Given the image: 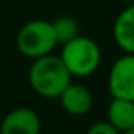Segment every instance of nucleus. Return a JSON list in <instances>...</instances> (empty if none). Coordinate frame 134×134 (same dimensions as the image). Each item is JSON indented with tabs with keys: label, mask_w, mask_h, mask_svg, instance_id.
Segmentation results:
<instances>
[{
	"label": "nucleus",
	"mask_w": 134,
	"mask_h": 134,
	"mask_svg": "<svg viewBox=\"0 0 134 134\" xmlns=\"http://www.w3.org/2000/svg\"><path fill=\"white\" fill-rule=\"evenodd\" d=\"M71 77L62 58L52 54L33 60L29 71L33 92L43 98H60L71 84Z\"/></svg>",
	"instance_id": "obj_1"
},
{
	"label": "nucleus",
	"mask_w": 134,
	"mask_h": 134,
	"mask_svg": "<svg viewBox=\"0 0 134 134\" xmlns=\"http://www.w3.org/2000/svg\"><path fill=\"white\" fill-rule=\"evenodd\" d=\"M57 44L58 41L54 25L46 19H33L27 22L21 27L16 36V46L19 52L33 60L51 55Z\"/></svg>",
	"instance_id": "obj_2"
},
{
	"label": "nucleus",
	"mask_w": 134,
	"mask_h": 134,
	"mask_svg": "<svg viewBox=\"0 0 134 134\" xmlns=\"http://www.w3.org/2000/svg\"><path fill=\"white\" fill-rule=\"evenodd\" d=\"M60 58L71 76L85 77L98 70L101 63V49L92 38L81 35L63 44Z\"/></svg>",
	"instance_id": "obj_3"
},
{
	"label": "nucleus",
	"mask_w": 134,
	"mask_h": 134,
	"mask_svg": "<svg viewBox=\"0 0 134 134\" xmlns=\"http://www.w3.org/2000/svg\"><path fill=\"white\" fill-rule=\"evenodd\" d=\"M112 98L134 101V55L125 54L115 60L107 77Z\"/></svg>",
	"instance_id": "obj_4"
},
{
	"label": "nucleus",
	"mask_w": 134,
	"mask_h": 134,
	"mask_svg": "<svg viewBox=\"0 0 134 134\" xmlns=\"http://www.w3.org/2000/svg\"><path fill=\"white\" fill-rule=\"evenodd\" d=\"M41 118L30 107H16L0 123V134H40Z\"/></svg>",
	"instance_id": "obj_5"
},
{
	"label": "nucleus",
	"mask_w": 134,
	"mask_h": 134,
	"mask_svg": "<svg viewBox=\"0 0 134 134\" xmlns=\"http://www.w3.org/2000/svg\"><path fill=\"white\" fill-rule=\"evenodd\" d=\"M58 99H60L63 110L68 112L70 115H74V117L85 115L93 106V95L82 84L71 82Z\"/></svg>",
	"instance_id": "obj_6"
},
{
	"label": "nucleus",
	"mask_w": 134,
	"mask_h": 134,
	"mask_svg": "<svg viewBox=\"0 0 134 134\" xmlns=\"http://www.w3.org/2000/svg\"><path fill=\"white\" fill-rule=\"evenodd\" d=\"M114 40L125 54L134 55V3L117 16L114 22Z\"/></svg>",
	"instance_id": "obj_7"
},
{
	"label": "nucleus",
	"mask_w": 134,
	"mask_h": 134,
	"mask_svg": "<svg viewBox=\"0 0 134 134\" xmlns=\"http://www.w3.org/2000/svg\"><path fill=\"white\" fill-rule=\"evenodd\" d=\"M107 123L121 134L134 128V101L112 98L107 106Z\"/></svg>",
	"instance_id": "obj_8"
},
{
	"label": "nucleus",
	"mask_w": 134,
	"mask_h": 134,
	"mask_svg": "<svg viewBox=\"0 0 134 134\" xmlns=\"http://www.w3.org/2000/svg\"><path fill=\"white\" fill-rule=\"evenodd\" d=\"M52 25L57 35V41L60 44H66V43L76 40L77 36H81L79 22L71 16H60L52 22Z\"/></svg>",
	"instance_id": "obj_9"
},
{
	"label": "nucleus",
	"mask_w": 134,
	"mask_h": 134,
	"mask_svg": "<svg viewBox=\"0 0 134 134\" xmlns=\"http://www.w3.org/2000/svg\"><path fill=\"white\" fill-rule=\"evenodd\" d=\"M87 134H121L120 131H117L110 123L107 121H98V123H93L90 128H88V132Z\"/></svg>",
	"instance_id": "obj_10"
},
{
	"label": "nucleus",
	"mask_w": 134,
	"mask_h": 134,
	"mask_svg": "<svg viewBox=\"0 0 134 134\" xmlns=\"http://www.w3.org/2000/svg\"><path fill=\"white\" fill-rule=\"evenodd\" d=\"M123 134H134V128H132V129H129V131H126V132H123Z\"/></svg>",
	"instance_id": "obj_11"
}]
</instances>
